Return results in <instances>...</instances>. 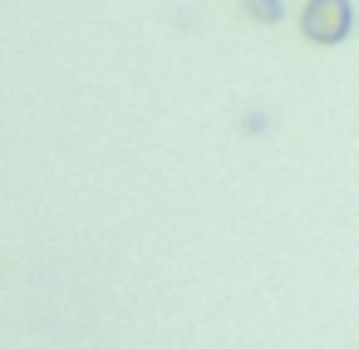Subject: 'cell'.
<instances>
[{
  "label": "cell",
  "instance_id": "6da1fadb",
  "mask_svg": "<svg viewBox=\"0 0 359 349\" xmlns=\"http://www.w3.org/2000/svg\"><path fill=\"white\" fill-rule=\"evenodd\" d=\"M300 30L310 45H339L354 35V6L349 0H305Z\"/></svg>",
  "mask_w": 359,
  "mask_h": 349
},
{
  "label": "cell",
  "instance_id": "7a4b0ae2",
  "mask_svg": "<svg viewBox=\"0 0 359 349\" xmlns=\"http://www.w3.org/2000/svg\"><path fill=\"white\" fill-rule=\"evenodd\" d=\"M280 11H285L280 0H246V15H251V20H261V25H276V20H280Z\"/></svg>",
  "mask_w": 359,
  "mask_h": 349
}]
</instances>
